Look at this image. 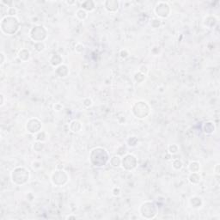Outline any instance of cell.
I'll use <instances>...</instances> for the list:
<instances>
[{
    "label": "cell",
    "mask_w": 220,
    "mask_h": 220,
    "mask_svg": "<svg viewBox=\"0 0 220 220\" xmlns=\"http://www.w3.org/2000/svg\"><path fill=\"white\" fill-rule=\"evenodd\" d=\"M89 160L95 167H102L106 165L108 161V154L105 149L97 147L91 151Z\"/></svg>",
    "instance_id": "1"
},
{
    "label": "cell",
    "mask_w": 220,
    "mask_h": 220,
    "mask_svg": "<svg viewBox=\"0 0 220 220\" xmlns=\"http://www.w3.org/2000/svg\"><path fill=\"white\" fill-rule=\"evenodd\" d=\"M1 29L4 34L9 35L16 34L19 29V22L17 18L10 16L3 17L1 22Z\"/></svg>",
    "instance_id": "2"
},
{
    "label": "cell",
    "mask_w": 220,
    "mask_h": 220,
    "mask_svg": "<svg viewBox=\"0 0 220 220\" xmlns=\"http://www.w3.org/2000/svg\"><path fill=\"white\" fill-rule=\"evenodd\" d=\"M139 213L142 218L145 219H152L156 218L157 214V207L154 202L145 201L141 205L139 208Z\"/></svg>",
    "instance_id": "3"
},
{
    "label": "cell",
    "mask_w": 220,
    "mask_h": 220,
    "mask_svg": "<svg viewBox=\"0 0 220 220\" xmlns=\"http://www.w3.org/2000/svg\"><path fill=\"white\" fill-rule=\"evenodd\" d=\"M29 178V172L23 167L16 168L11 173V179L15 184L22 185L25 184Z\"/></svg>",
    "instance_id": "4"
},
{
    "label": "cell",
    "mask_w": 220,
    "mask_h": 220,
    "mask_svg": "<svg viewBox=\"0 0 220 220\" xmlns=\"http://www.w3.org/2000/svg\"><path fill=\"white\" fill-rule=\"evenodd\" d=\"M150 107L149 105L143 101L136 102L132 107V113L138 119H144L150 114Z\"/></svg>",
    "instance_id": "5"
},
{
    "label": "cell",
    "mask_w": 220,
    "mask_h": 220,
    "mask_svg": "<svg viewBox=\"0 0 220 220\" xmlns=\"http://www.w3.org/2000/svg\"><path fill=\"white\" fill-rule=\"evenodd\" d=\"M47 31L43 26H35L34 27L29 33L30 38L35 42H42L46 38Z\"/></svg>",
    "instance_id": "6"
},
{
    "label": "cell",
    "mask_w": 220,
    "mask_h": 220,
    "mask_svg": "<svg viewBox=\"0 0 220 220\" xmlns=\"http://www.w3.org/2000/svg\"><path fill=\"white\" fill-rule=\"evenodd\" d=\"M52 181L54 185L60 187L65 185L68 180V176L64 170H56L52 175Z\"/></svg>",
    "instance_id": "7"
},
{
    "label": "cell",
    "mask_w": 220,
    "mask_h": 220,
    "mask_svg": "<svg viewBox=\"0 0 220 220\" xmlns=\"http://www.w3.org/2000/svg\"><path fill=\"white\" fill-rule=\"evenodd\" d=\"M155 13L157 16L162 18H166L170 16V8L169 4L165 2H159L156 8H155Z\"/></svg>",
    "instance_id": "8"
},
{
    "label": "cell",
    "mask_w": 220,
    "mask_h": 220,
    "mask_svg": "<svg viewBox=\"0 0 220 220\" xmlns=\"http://www.w3.org/2000/svg\"><path fill=\"white\" fill-rule=\"evenodd\" d=\"M137 163L138 162L136 157L132 154H127L121 159V165L127 170H132L133 169H135Z\"/></svg>",
    "instance_id": "9"
},
{
    "label": "cell",
    "mask_w": 220,
    "mask_h": 220,
    "mask_svg": "<svg viewBox=\"0 0 220 220\" xmlns=\"http://www.w3.org/2000/svg\"><path fill=\"white\" fill-rule=\"evenodd\" d=\"M26 129L29 133H32V134L38 133L41 132V129H42V122L36 118L29 119L27 122Z\"/></svg>",
    "instance_id": "10"
},
{
    "label": "cell",
    "mask_w": 220,
    "mask_h": 220,
    "mask_svg": "<svg viewBox=\"0 0 220 220\" xmlns=\"http://www.w3.org/2000/svg\"><path fill=\"white\" fill-rule=\"evenodd\" d=\"M105 8L109 12H115L119 9V2L118 1H106Z\"/></svg>",
    "instance_id": "11"
},
{
    "label": "cell",
    "mask_w": 220,
    "mask_h": 220,
    "mask_svg": "<svg viewBox=\"0 0 220 220\" xmlns=\"http://www.w3.org/2000/svg\"><path fill=\"white\" fill-rule=\"evenodd\" d=\"M68 73H69V70L67 66L65 65H60L56 69V74L59 78H65L68 75Z\"/></svg>",
    "instance_id": "12"
},
{
    "label": "cell",
    "mask_w": 220,
    "mask_h": 220,
    "mask_svg": "<svg viewBox=\"0 0 220 220\" xmlns=\"http://www.w3.org/2000/svg\"><path fill=\"white\" fill-rule=\"evenodd\" d=\"M203 131L205 132V133H206V134H212L213 132H214V131H215L214 123H213V122H211V121L206 122V123L203 125Z\"/></svg>",
    "instance_id": "13"
},
{
    "label": "cell",
    "mask_w": 220,
    "mask_h": 220,
    "mask_svg": "<svg viewBox=\"0 0 220 220\" xmlns=\"http://www.w3.org/2000/svg\"><path fill=\"white\" fill-rule=\"evenodd\" d=\"M62 62V58L59 54H52L50 58V64L52 66H59Z\"/></svg>",
    "instance_id": "14"
},
{
    "label": "cell",
    "mask_w": 220,
    "mask_h": 220,
    "mask_svg": "<svg viewBox=\"0 0 220 220\" xmlns=\"http://www.w3.org/2000/svg\"><path fill=\"white\" fill-rule=\"evenodd\" d=\"M189 202H190V205L193 208H200L202 206V200L200 197H197V196L192 197L190 199Z\"/></svg>",
    "instance_id": "15"
},
{
    "label": "cell",
    "mask_w": 220,
    "mask_h": 220,
    "mask_svg": "<svg viewBox=\"0 0 220 220\" xmlns=\"http://www.w3.org/2000/svg\"><path fill=\"white\" fill-rule=\"evenodd\" d=\"M188 180L192 184H198L201 180V176L199 172H192L188 177Z\"/></svg>",
    "instance_id": "16"
},
{
    "label": "cell",
    "mask_w": 220,
    "mask_h": 220,
    "mask_svg": "<svg viewBox=\"0 0 220 220\" xmlns=\"http://www.w3.org/2000/svg\"><path fill=\"white\" fill-rule=\"evenodd\" d=\"M70 129L72 130V132H78L81 131L82 129V124L81 122H79L78 121H73L71 122L70 124Z\"/></svg>",
    "instance_id": "17"
},
{
    "label": "cell",
    "mask_w": 220,
    "mask_h": 220,
    "mask_svg": "<svg viewBox=\"0 0 220 220\" xmlns=\"http://www.w3.org/2000/svg\"><path fill=\"white\" fill-rule=\"evenodd\" d=\"M18 57L22 61H27L30 58V52L29 51H28L27 49H22L18 53Z\"/></svg>",
    "instance_id": "18"
},
{
    "label": "cell",
    "mask_w": 220,
    "mask_h": 220,
    "mask_svg": "<svg viewBox=\"0 0 220 220\" xmlns=\"http://www.w3.org/2000/svg\"><path fill=\"white\" fill-rule=\"evenodd\" d=\"M82 9L86 11H92L95 9V3L93 1H85L82 3Z\"/></svg>",
    "instance_id": "19"
},
{
    "label": "cell",
    "mask_w": 220,
    "mask_h": 220,
    "mask_svg": "<svg viewBox=\"0 0 220 220\" xmlns=\"http://www.w3.org/2000/svg\"><path fill=\"white\" fill-rule=\"evenodd\" d=\"M188 169L191 172H199L200 171V163L196 161H193L189 163V166H188Z\"/></svg>",
    "instance_id": "20"
},
{
    "label": "cell",
    "mask_w": 220,
    "mask_h": 220,
    "mask_svg": "<svg viewBox=\"0 0 220 220\" xmlns=\"http://www.w3.org/2000/svg\"><path fill=\"white\" fill-rule=\"evenodd\" d=\"M110 163L113 167H119L121 164V158L119 156H114L110 159Z\"/></svg>",
    "instance_id": "21"
},
{
    "label": "cell",
    "mask_w": 220,
    "mask_h": 220,
    "mask_svg": "<svg viewBox=\"0 0 220 220\" xmlns=\"http://www.w3.org/2000/svg\"><path fill=\"white\" fill-rule=\"evenodd\" d=\"M77 16L80 19V20H84L86 17H87V11L84 10V9H79L77 10V13H76Z\"/></svg>",
    "instance_id": "22"
},
{
    "label": "cell",
    "mask_w": 220,
    "mask_h": 220,
    "mask_svg": "<svg viewBox=\"0 0 220 220\" xmlns=\"http://www.w3.org/2000/svg\"><path fill=\"white\" fill-rule=\"evenodd\" d=\"M183 167V163L180 159H175L173 161V168L176 170H181V168Z\"/></svg>",
    "instance_id": "23"
},
{
    "label": "cell",
    "mask_w": 220,
    "mask_h": 220,
    "mask_svg": "<svg viewBox=\"0 0 220 220\" xmlns=\"http://www.w3.org/2000/svg\"><path fill=\"white\" fill-rule=\"evenodd\" d=\"M134 78H135V80H136L138 83H142V82L145 79V75L142 74L141 72H138V73H136V74H135Z\"/></svg>",
    "instance_id": "24"
},
{
    "label": "cell",
    "mask_w": 220,
    "mask_h": 220,
    "mask_svg": "<svg viewBox=\"0 0 220 220\" xmlns=\"http://www.w3.org/2000/svg\"><path fill=\"white\" fill-rule=\"evenodd\" d=\"M178 151H179V148H178V146H177L176 144H170V145L169 146V151H170V153L172 154V155L176 154V153L178 152Z\"/></svg>",
    "instance_id": "25"
},
{
    "label": "cell",
    "mask_w": 220,
    "mask_h": 220,
    "mask_svg": "<svg viewBox=\"0 0 220 220\" xmlns=\"http://www.w3.org/2000/svg\"><path fill=\"white\" fill-rule=\"evenodd\" d=\"M46 133L45 132H38L37 134V137H36V139L37 141H40V142H44L46 140Z\"/></svg>",
    "instance_id": "26"
},
{
    "label": "cell",
    "mask_w": 220,
    "mask_h": 220,
    "mask_svg": "<svg viewBox=\"0 0 220 220\" xmlns=\"http://www.w3.org/2000/svg\"><path fill=\"white\" fill-rule=\"evenodd\" d=\"M43 148H44V144H43V142L37 141V142L35 144V145H34V149H35V151H41L42 150H43Z\"/></svg>",
    "instance_id": "27"
},
{
    "label": "cell",
    "mask_w": 220,
    "mask_h": 220,
    "mask_svg": "<svg viewBox=\"0 0 220 220\" xmlns=\"http://www.w3.org/2000/svg\"><path fill=\"white\" fill-rule=\"evenodd\" d=\"M35 50L37 52H42L45 49V44L44 42H35Z\"/></svg>",
    "instance_id": "28"
},
{
    "label": "cell",
    "mask_w": 220,
    "mask_h": 220,
    "mask_svg": "<svg viewBox=\"0 0 220 220\" xmlns=\"http://www.w3.org/2000/svg\"><path fill=\"white\" fill-rule=\"evenodd\" d=\"M128 144L130 146H136L138 144V138L136 137H131L128 139Z\"/></svg>",
    "instance_id": "29"
},
{
    "label": "cell",
    "mask_w": 220,
    "mask_h": 220,
    "mask_svg": "<svg viewBox=\"0 0 220 220\" xmlns=\"http://www.w3.org/2000/svg\"><path fill=\"white\" fill-rule=\"evenodd\" d=\"M7 14L10 16H14L16 14V9H15L14 7H10L7 10Z\"/></svg>",
    "instance_id": "30"
},
{
    "label": "cell",
    "mask_w": 220,
    "mask_h": 220,
    "mask_svg": "<svg viewBox=\"0 0 220 220\" xmlns=\"http://www.w3.org/2000/svg\"><path fill=\"white\" fill-rule=\"evenodd\" d=\"M148 72H149V69H148V67H147L146 65H142L139 67V72H141L142 74L146 75V74L148 73Z\"/></svg>",
    "instance_id": "31"
},
{
    "label": "cell",
    "mask_w": 220,
    "mask_h": 220,
    "mask_svg": "<svg viewBox=\"0 0 220 220\" xmlns=\"http://www.w3.org/2000/svg\"><path fill=\"white\" fill-rule=\"evenodd\" d=\"M83 104L84 107L86 108H89L91 105H92V100L90 98H84V101H83Z\"/></svg>",
    "instance_id": "32"
},
{
    "label": "cell",
    "mask_w": 220,
    "mask_h": 220,
    "mask_svg": "<svg viewBox=\"0 0 220 220\" xmlns=\"http://www.w3.org/2000/svg\"><path fill=\"white\" fill-rule=\"evenodd\" d=\"M84 46L82 44H78L76 46V47H75V50L78 52H82L83 51H84Z\"/></svg>",
    "instance_id": "33"
},
{
    "label": "cell",
    "mask_w": 220,
    "mask_h": 220,
    "mask_svg": "<svg viewBox=\"0 0 220 220\" xmlns=\"http://www.w3.org/2000/svg\"><path fill=\"white\" fill-rule=\"evenodd\" d=\"M62 108H63V106H62L61 104H59V103H56V104L53 106V109H54V111H57V112H59V111L62 110Z\"/></svg>",
    "instance_id": "34"
},
{
    "label": "cell",
    "mask_w": 220,
    "mask_h": 220,
    "mask_svg": "<svg viewBox=\"0 0 220 220\" xmlns=\"http://www.w3.org/2000/svg\"><path fill=\"white\" fill-rule=\"evenodd\" d=\"M112 193H113V194H114V196H118V195H120V193H121V188H120V187H114V188L113 189Z\"/></svg>",
    "instance_id": "35"
},
{
    "label": "cell",
    "mask_w": 220,
    "mask_h": 220,
    "mask_svg": "<svg viewBox=\"0 0 220 220\" xmlns=\"http://www.w3.org/2000/svg\"><path fill=\"white\" fill-rule=\"evenodd\" d=\"M128 52H127V50H121V58H123V59H126V58H127L128 57Z\"/></svg>",
    "instance_id": "36"
},
{
    "label": "cell",
    "mask_w": 220,
    "mask_h": 220,
    "mask_svg": "<svg viewBox=\"0 0 220 220\" xmlns=\"http://www.w3.org/2000/svg\"><path fill=\"white\" fill-rule=\"evenodd\" d=\"M0 56H1V65H3L4 63V54L3 52H1Z\"/></svg>",
    "instance_id": "37"
},
{
    "label": "cell",
    "mask_w": 220,
    "mask_h": 220,
    "mask_svg": "<svg viewBox=\"0 0 220 220\" xmlns=\"http://www.w3.org/2000/svg\"><path fill=\"white\" fill-rule=\"evenodd\" d=\"M0 97H1V102H0V105H1V106H3V94H1V95H0Z\"/></svg>",
    "instance_id": "38"
},
{
    "label": "cell",
    "mask_w": 220,
    "mask_h": 220,
    "mask_svg": "<svg viewBox=\"0 0 220 220\" xmlns=\"http://www.w3.org/2000/svg\"><path fill=\"white\" fill-rule=\"evenodd\" d=\"M76 219V216H72V215H70L66 218V219Z\"/></svg>",
    "instance_id": "39"
},
{
    "label": "cell",
    "mask_w": 220,
    "mask_h": 220,
    "mask_svg": "<svg viewBox=\"0 0 220 220\" xmlns=\"http://www.w3.org/2000/svg\"><path fill=\"white\" fill-rule=\"evenodd\" d=\"M219 164H217V165H216V168H215V170H216V173H217V174H219Z\"/></svg>",
    "instance_id": "40"
}]
</instances>
